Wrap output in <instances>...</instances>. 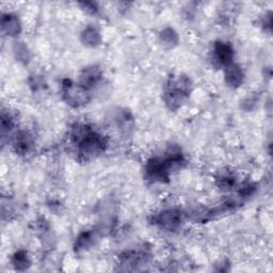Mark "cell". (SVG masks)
Returning <instances> with one entry per match:
<instances>
[{
    "mask_svg": "<svg viewBox=\"0 0 273 273\" xmlns=\"http://www.w3.org/2000/svg\"><path fill=\"white\" fill-rule=\"evenodd\" d=\"M28 264H29V262H28L27 254L24 253V252H19V253H17L15 257H14V266H15L16 268H26Z\"/></svg>",
    "mask_w": 273,
    "mask_h": 273,
    "instance_id": "10",
    "label": "cell"
},
{
    "mask_svg": "<svg viewBox=\"0 0 273 273\" xmlns=\"http://www.w3.org/2000/svg\"><path fill=\"white\" fill-rule=\"evenodd\" d=\"M162 39L164 41V44H173L176 42V36H175V33L173 32L172 29H166L163 32L162 34Z\"/></svg>",
    "mask_w": 273,
    "mask_h": 273,
    "instance_id": "11",
    "label": "cell"
},
{
    "mask_svg": "<svg viewBox=\"0 0 273 273\" xmlns=\"http://www.w3.org/2000/svg\"><path fill=\"white\" fill-rule=\"evenodd\" d=\"M102 78V73L100 68L95 66L88 67L80 75V86L85 89L94 87Z\"/></svg>",
    "mask_w": 273,
    "mask_h": 273,
    "instance_id": "4",
    "label": "cell"
},
{
    "mask_svg": "<svg viewBox=\"0 0 273 273\" xmlns=\"http://www.w3.org/2000/svg\"><path fill=\"white\" fill-rule=\"evenodd\" d=\"M30 144H31L30 136L26 134V132H20L18 137L16 138V142H15L16 151L20 153H26L28 149L30 148Z\"/></svg>",
    "mask_w": 273,
    "mask_h": 273,
    "instance_id": "8",
    "label": "cell"
},
{
    "mask_svg": "<svg viewBox=\"0 0 273 273\" xmlns=\"http://www.w3.org/2000/svg\"><path fill=\"white\" fill-rule=\"evenodd\" d=\"M214 55H215V60L218 62L220 65L229 66L230 62H232V59H233L232 46L226 43H223V42H218V43L215 44Z\"/></svg>",
    "mask_w": 273,
    "mask_h": 273,
    "instance_id": "2",
    "label": "cell"
},
{
    "mask_svg": "<svg viewBox=\"0 0 273 273\" xmlns=\"http://www.w3.org/2000/svg\"><path fill=\"white\" fill-rule=\"evenodd\" d=\"M82 39L87 45L94 46L100 43L101 36H100V32L96 29H94V28H88V29H86L85 32H83Z\"/></svg>",
    "mask_w": 273,
    "mask_h": 273,
    "instance_id": "7",
    "label": "cell"
},
{
    "mask_svg": "<svg viewBox=\"0 0 273 273\" xmlns=\"http://www.w3.org/2000/svg\"><path fill=\"white\" fill-rule=\"evenodd\" d=\"M2 30L8 34V36H16L17 33H19L20 30V24L18 22V19L16 16L13 15H6L2 17Z\"/></svg>",
    "mask_w": 273,
    "mask_h": 273,
    "instance_id": "5",
    "label": "cell"
},
{
    "mask_svg": "<svg viewBox=\"0 0 273 273\" xmlns=\"http://www.w3.org/2000/svg\"><path fill=\"white\" fill-rule=\"evenodd\" d=\"M63 95L67 103L74 106H80L88 102L87 89L80 85H74L71 81H67L66 85L63 86Z\"/></svg>",
    "mask_w": 273,
    "mask_h": 273,
    "instance_id": "1",
    "label": "cell"
},
{
    "mask_svg": "<svg viewBox=\"0 0 273 273\" xmlns=\"http://www.w3.org/2000/svg\"><path fill=\"white\" fill-rule=\"evenodd\" d=\"M180 220H181V216H180L179 212L165 211L158 216L157 223L160 226L165 228V229L173 230L179 225Z\"/></svg>",
    "mask_w": 273,
    "mask_h": 273,
    "instance_id": "3",
    "label": "cell"
},
{
    "mask_svg": "<svg viewBox=\"0 0 273 273\" xmlns=\"http://www.w3.org/2000/svg\"><path fill=\"white\" fill-rule=\"evenodd\" d=\"M93 235L91 233H85L79 236L78 239H77V248L78 249H86L88 248L91 242H92Z\"/></svg>",
    "mask_w": 273,
    "mask_h": 273,
    "instance_id": "9",
    "label": "cell"
},
{
    "mask_svg": "<svg viewBox=\"0 0 273 273\" xmlns=\"http://www.w3.org/2000/svg\"><path fill=\"white\" fill-rule=\"evenodd\" d=\"M225 79L230 87H239L243 79V74L238 65H229L225 74Z\"/></svg>",
    "mask_w": 273,
    "mask_h": 273,
    "instance_id": "6",
    "label": "cell"
}]
</instances>
